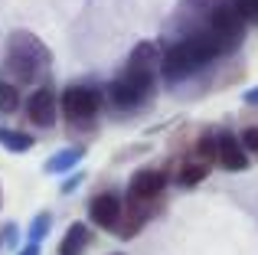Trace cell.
<instances>
[{
  "instance_id": "obj_1",
  "label": "cell",
  "mask_w": 258,
  "mask_h": 255,
  "mask_svg": "<svg viewBox=\"0 0 258 255\" xmlns=\"http://www.w3.org/2000/svg\"><path fill=\"white\" fill-rule=\"evenodd\" d=\"M160 72V52L154 43H138L124 72L111 82V102L118 108H141L154 95V82Z\"/></svg>"
},
{
  "instance_id": "obj_2",
  "label": "cell",
  "mask_w": 258,
  "mask_h": 255,
  "mask_svg": "<svg viewBox=\"0 0 258 255\" xmlns=\"http://www.w3.org/2000/svg\"><path fill=\"white\" fill-rule=\"evenodd\" d=\"M216 56H226V52H222L219 39L203 26V30L183 36L180 43H173L170 49L160 56V72H164V79H170V82H180V79L200 72L203 66H209Z\"/></svg>"
},
{
  "instance_id": "obj_3",
  "label": "cell",
  "mask_w": 258,
  "mask_h": 255,
  "mask_svg": "<svg viewBox=\"0 0 258 255\" xmlns=\"http://www.w3.org/2000/svg\"><path fill=\"white\" fill-rule=\"evenodd\" d=\"M49 66V49L39 43L33 33L17 30L7 43V69L13 76V85H30Z\"/></svg>"
},
{
  "instance_id": "obj_4",
  "label": "cell",
  "mask_w": 258,
  "mask_h": 255,
  "mask_svg": "<svg viewBox=\"0 0 258 255\" xmlns=\"http://www.w3.org/2000/svg\"><path fill=\"white\" fill-rule=\"evenodd\" d=\"M206 30L213 33L216 39H219L222 52H232L235 46L242 43V36H245V20H242L239 7H235L232 0H222V4L216 7L213 13H209Z\"/></svg>"
},
{
  "instance_id": "obj_5",
  "label": "cell",
  "mask_w": 258,
  "mask_h": 255,
  "mask_svg": "<svg viewBox=\"0 0 258 255\" xmlns=\"http://www.w3.org/2000/svg\"><path fill=\"white\" fill-rule=\"evenodd\" d=\"M98 105L101 95L92 85H69L62 92V115L72 128H92V121L98 118Z\"/></svg>"
},
{
  "instance_id": "obj_6",
  "label": "cell",
  "mask_w": 258,
  "mask_h": 255,
  "mask_svg": "<svg viewBox=\"0 0 258 255\" xmlns=\"http://www.w3.org/2000/svg\"><path fill=\"white\" fill-rule=\"evenodd\" d=\"M164 186H167V173L164 170H138L131 177V183H127V200L131 203H144V206H151L154 200L164 193Z\"/></svg>"
},
{
  "instance_id": "obj_7",
  "label": "cell",
  "mask_w": 258,
  "mask_h": 255,
  "mask_svg": "<svg viewBox=\"0 0 258 255\" xmlns=\"http://www.w3.org/2000/svg\"><path fill=\"white\" fill-rule=\"evenodd\" d=\"M216 164H219L222 170H232V173H239V170L248 167V154H245V147H242L239 134H229V131L216 134Z\"/></svg>"
},
{
  "instance_id": "obj_8",
  "label": "cell",
  "mask_w": 258,
  "mask_h": 255,
  "mask_svg": "<svg viewBox=\"0 0 258 255\" xmlns=\"http://www.w3.org/2000/svg\"><path fill=\"white\" fill-rule=\"evenodd\" d=\"M121 210H124V203H121L114 193H98V197H92V203H88V219H92L98 229H118Z\"/></svg>"
},
{
  "instance_id": "obj_9",
  "label": "cell",
  "mask_w": 258,
  "mask_h": 255,
  "mask_svg": "<svg viewBox=\"0 0 258 255\" xmlns=\"http://www.w3.org/2000/svg\"><path fill=\"white\" fill-rule=\"evenodd\" d=\"M26 118H30L33 124H39V128H49V124H56V92L52 89H36L30 98H26V111H23Z\"/></svg>"
},
{
  "instance_id": "obj_10",
  "label": "cell",
  "mask_w": 258,
  "mask_h": 255,
  "mask_svg": "<svg viewBox=\"0 0 258 255\" xmlns=\"http://www.w3.org/2000/svg\"><path fill=\"white\" fill-rule=\"evenodd\" d=\"M88 229L82 223H72L69 229H66V236H62V242H59V255H82V249L88 245Z\"/></svg>"
},
{
  "instance_id": "obj_11",
  "label": "cell",
  "mask_w": 258,
  "mask_h": 255,
  "mask_svg": "<svg viewBox=\"0 0 258 255\" xmlns=\"http://www.w3.org/2000/svg\"><path fill=\"white\" fill-rule=\"evenodd\" d=\"M0 144H4L7 151H13V154H23V151L33 147V138L23 134V131H13V128H0Z\"/></svg>"
},
{
  "instance_id": "obj_12",
  "label": "cell",
  "mask_w": 258,
  "mask_h": 255,
  "mask_svg": "<svg viewBox=\"0 0 258 255\" xmlns=\"http://www.w3.org/2000/svg\"><path fill=\"white\" fill-rule=\"evenodd\" d=\"M82 160V151H62V154H52L49 160H46V173H66V170H72V167Z\"/></svg>"
},
{
  "instance_id": "obj_13",
  "label": "cell",
  "mask_w": 258,
  "mask_h": 255,
  "mask_svg": "<svg viewBox=\"0 0 258 255\" xmlns=\"http://www.w3.org/2000/svg\"><path fill=\"white\" fill-rule=\"evenodd\" d=\"M206 173H209V164H203V160L196 157V160H189V164H183V170H180V183H183V186H193V183H200Z\"/></svg>"
},
{
  "instance_id": "obj_14",
  "label": "cell",
  "mask_w": 258,
  "mask_h": 255,
  "mask_svg": "<svg viewBox=\"0 0 258 255\" xmlns=\"http://www.w3.org/2000/svg\"><path fill=\"white\" fill-rule=\"evenodd\" d=\"M20 105V92L13 82H0V115H13Z\"/></svg>"
},
{
  "instance_id": "obj_15",
  "label": "cell",
  "mask_w": 258,
  "mask_h": 255,
  "mask_svg": "<svg viewBox=\"0 0 258 255\" xmlns=\"http://www.w3.org/2000/svg\"><path fill=\"white\" fill-rule=\"evenodd\" d=\"M46 232H49V213H39V216L30 223V245H39Z\"/></svg>"
},
{
  "instance_id": "obj_16",
  "label": "cell",
  "mask_w": 258,
  "mask_h": 255,
  "mask_svg": "<svg viewBox=\"0 0 258 255\" xmlns=\"http://www.w3.org/2000/svg\"><path fill=\"white\" fill-rule=\"evenodd\" d=\"M245 23H258V0H232Z\"/></svg>"
},
{
  "instance_id": "obj_17",
  "label": "cell",
  "mask_w": 258,
  "mask_h": 255,
  "mask_svg": "<svg viewBox=\"0 0 258 255\" xmlns=\"http://www.w3.org/2000/svg\"><path fill=\"white\" fill-rule=\"evenodd\" d=\"M239 141H242V147H245V154L248 151L258 154V128H245V131L239 134Z\"/></svg>"
},
{
  "instance_id": "obj_18",
  "label": "cell",
  "mask_w": 258,
  "mask_h": 255,
  "mask_svg": "<svg viewBox=\"0 0 258 255\" xmlns=\"http://www.w3.org/2000/svg\"><path fill=\"white\" fill-rule=\"evenodd\" d=\"M242 102H245V105H258V85H255V89H248L245 95H242Z\"/></svg>"
},
{
  "instance_id": "obj_19",
  "label": "cell",
  "mask_w": 258,
  "mask_h": 255,
  "mask_svg": "<svg viewBox=\"0 0 258 255\" xmlns=\"http://www.w3.org/2000/svg\"><path fill=\"white\" fill-rule=\"evenodd\" d=\"M20 255H39V245H26V249L20 252Z\"/></svg>"
},
{
  "instance_id": "obj_20",
  "label": "cell",
  "mask_w": 258,
  "mask_h": 255,
  "mask_svg": "<svg viewBox=\"0 0 258 255\" xmlns=\"http://www.w3.org/2000/svg\"><path fill=\"white\" fill-rule=\"evenodd\" d=\"M111 255H124V252H111Z\"/></svg>"
}]
</instances>
